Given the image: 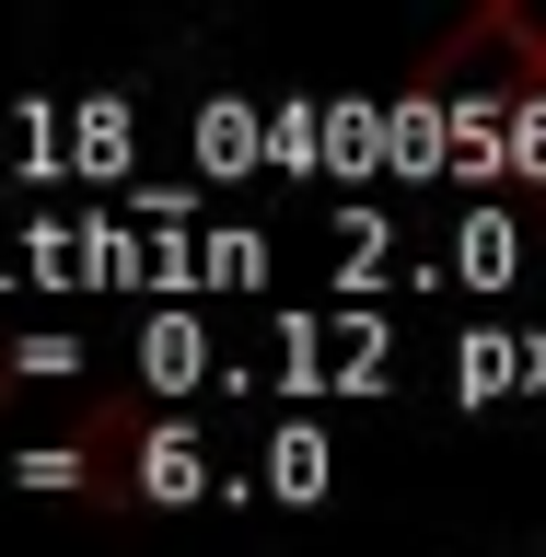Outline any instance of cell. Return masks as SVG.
<instances>
[{
	"label": "cell",
	"mask_w": 546,
	"mask_h": 557,
	"mask_svg": "<svg viewBox=\"0 0 546 557\" xmlns=\"http://www.w3.org/2000/svg\"><path fill=\"white\" fill-rule=\"evenodd\" d=\"M408 104L418 116H523V128H546V12H512V0L465 12L418 59Z\"/></svg>",
	"instance_id": "1"
}]
</instances>
